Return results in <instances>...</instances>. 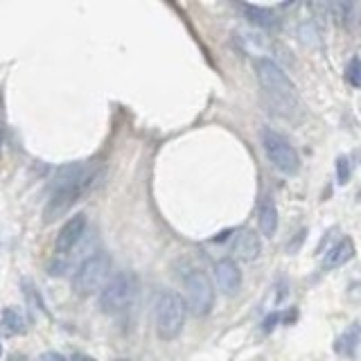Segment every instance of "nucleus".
Masks as SVG:
<instances>
[{"label": "nucleus", "instance_id": "nucleus-4", "mask_svg": "<svg viewBox=\"0 0 361 361\" xmlns=\"http://www.w3.org/2000/svg\"><path fill=\"white\" fill-rule=\"evenodd\" d=\"M108 274H111V257L106 253H95L90 255L88 260H84L79 269L75 271L73 276V292L77 296H90L95 294L99 287L106 285Z\"/></svg>", "mask_w": 361, "mask_h": 361}, {"label": "nucleus", "instance_id": "nucleus-5", "mask_svg": "<svg viewBox=\"0 0 361 361\" xmlns=\"http://www.w3.org/2000/svg\"><path fill=\"white\" fill-rule=\"evenodd\" d=\"M260 138H262V147L267 152V158L271 160V165H274L278 172H283L287 176L298 174L300 156L285 136H280L278 132H274V129H262Z\"/></svg>", "mask_w": 361, "mask_h": 361}, {"label": "nucleus", "instance_id": "nucleus-6", "mask_svg": "<svg viewBox=\"0 0 361 361\" xmlns=\"http://www.w3.org/2000/svg\"><path fill=\"white\" fill-rule=\"evenodd\" d=\"M183 285H185V296H187L185 305L192 309V314L206 316L213 312L215 287L201 269H190L183 276Z\"/></svg>", "mask_w": 361, "mask_h": 361}, {"label": "nucleus", "instance_id": "nucleus-12", "mask_svg": "<svg viewBox=\"0 0 361 361\" xmlns=\"http://www.w3.org/2000/svg\"><path fill=\"white\" fill-rule=\"evenodd\" d=\"M257 224H260V233L264 237H274L278 230V208L274 197H264L260 201V210H257Z\"/></svg>", "mask_w": 361, "mask_h": 361}, {"label": "nucleus", "instance_id": "nucleus-11", "mask_svg": "<svg viewBox=\"0 0 361 361\" xmlns=\"http://www.w3.org/2000/svg\"><path fill=\"white\" fill-rule=\"evenodd\" d=\"M353 257H355V242L350 237H344L325 253L323 267L325 269H339V267L348 264Z\"/></svg>", "mask_w": 361, "mask_h": 361}, {"label": "nucleus", "instance_id": "nucleus-8", "mask_svg": "<svg viewBox=\"0 0 361 361\" xmlns=\"http://www.w3.org/2000/svg\"><path fill=\"white\" fill-rule=\"evenodd\" d=\"M86 226H88V219L86 215H73L68 219V222L62 226L57 235V242H55V248L59 255H68L70 250H73L79 242H82V237L86 233Z\"/></svg>", "mask_w": 361, "mask_h": 361}, {"label": "nucleus", "instance_id": "nucleus-18", "mask_svg": "<svg viewBox=\"0 0 361 361\" xmlns=\"http://www.w3.org/2000/svg\"><path fill=\"white\" fill-rule=\"evenodd\" d=\"M346 77L355 88H361V59L359 57L350 59V64L346 68Z\"/></svg>", "mask_w": 361, "mask_h": 361}, {"label": "nucleus", "instance_id": "nucleus-3", "mask_svg": "<svg viewBox=\"0 0 361 361\" xmlns=\"http://www.w3.org/2000/svg\"><path fill=\"white\" fill-rule=\"evenodd\" d=\"M138 296V278L132 271H120L113 278L106 280L99 294V309L104 314H120L127 312Z\"/></svg>", "mask_w": 361, "mask_h": 361}, {"label": "nucleus", "instance_id": "nucleus-20", "mask_svg": "<svg viewBox=\"0 0 361 361\" xmlns=\"http://www.w3.org/2000/svg\"><path fill=\"white\" fill-rule=\"evenodd\" d=\"M38 361H68L66 357H62L59 353H45V355H41V359Z\"/></svg>", "mask_w": 361, "mask_h": 361}, {"label": "nucleus", "instance_id": "nucleus-10", "mask_svg": "<svg viewBox=\"0 0 361 361\" xmlns=\"http://www.w3.org/2000/svg\"><path fill=\"white\" fill-rule=\"evenodd\" d=\"M260 250H262V244H260V237L253 230H239L235 242H233V253L244 260V262H253V260L260 257Z\"/></svg>", "mask_w": 361, "mask_h": 361}, {"label": "nucleus", "instance_id": "nucleus-2", "mask_svg": "<svg viewBox=\"0 0 361 361\" xmlns=\"http://www.w3.org/2000/svg\"><path fill=\"white\" fill-rule=\"evenodd\" d=\"M187 316V305L180 294L176 292H160L156 298V309H154V320H156V334L163 341H174L180 332H183Z\"/></svg>", "mask_w": 361, "mask_h": 361}, {"label": "nucleus", "instance_id": "nucleus-16", "mask_svg": "<svg viewBox=\"0 0 361 361\" xmlns=\"http://www.w3.org/2000/svg\"><path fill=\"white\" fill-rule=\"evenodd\" d=\"M327 9L332 12L339 25H344V27H353L359 18V5H355V3H330Z\"/></svg>", "mask_w": 361, "mask_h": 361}, {"label": "nucleus", "instance_id": "nucleus-19", "mask_svg": "<svg viewBox=\"0 0 361 361\" xmlns=\"http://www.w3.org/2000/svg\"><path fill=\"white\" fill-rule=\"evenodd\" d=\"M337 180H339V185H346L350 180V160L346 156L337 158Z\"/></svg>", "mask_w": 361, "mask_h": 361}, {"label": "nucleus", "instance_id": "nucleus-14", "mask_svg": "<svg viewBox=\"0 0 361 361\" xmlns=\"http://www.w3.org/2000/svg\"><path fill=\"white\" fill-rule=\"evenodd\" d=\"M359 348H361V325L359 323L348 325V330H344V334H339V339L334 341V353L341 357H355Z\"/></svg>", "mask_w": 361, "mask_h": 361}, {"label": "nucleus", "instance_id": "nucleus-15", "mask_svg": "<svg viewBox=\"0 0 361 361\" xmlns=\"http://www.w3.org/2000/svg\"><path fill=\"white\" fill-rule=\"evenodd\" d=\"M0 330H3L7 337L23 334L25 330H27V320H25L21 309H16V307L3 309V316H0Z\"/></svg>", "mask_w": 361, "mask_h": 361}, {"label": "nucleus", "instance_id": "nucleus-13", "mask_svg": "<svg viewBox=\"0 0 361 361\" xmlns=\"http://www.w3.org/2000/svg\"><path fill=\"white\" fill-rule=\"evenodd\" d=\"M239 9H242V14L257 27H262V29H278L280 27V18L274 9L257 7V5H239Z\"/></svg>", "mask_w": 361, "mask_h": 361}, {"label": "nucleus", "instance_id": "nucleus-21", "mask_svg": "<svg viewBox=\"0 0 361 361\" xmlns=\"http://www.w3.org/2000/svg\"><path fill=\"white\" fill-rule=\"evenodd\" d=\"M68 361H95V359L90 357V355H73Z\"/></svg>", "mask_w": 361, "mask_h": 361}, {"label": "nucleus", "instance_id": "nucleus-17", "mask_svg": "<svg viewBox=\"0 0 361 361\" xmlns=\"http://www.w3.org/2000/svg\"><path fill=\"white\" fill-rule=\"evenodd\" d=\"M298 36H300V41H303L305 45H309V48L320 45V29L316 27V23L312 21V18H305V21L298 25Z\"/></svg>", "mask_w": 361, "mask_h": 361}, {"label": "nucleus", "instance_id": "nucleus-1", "mask_svg": "<svg viewBox=\"0 0 361 361\" xmlns=\"http://www.w3.org/2000/svg\"><path fill=\"white\" fill-rule=\"evenodd\" d=\"M255 75L262 95L267 99L269 111L285 120H294L298 113V90L287 73L280 68L274 59L269 57H257L255 59Z\"/></svg>", "mask_w": 361, "mask_h": 361}, {"label": "nucleus", "instance_id": "nucleus-7", "mask_svg": "<svg viewBox=\"0 0 361 361\" xmlns=\"http://www.w3.org/2000/svg\"><path fill=\"white\" fill-rule=\"evenodd\" d=\"M97 178H88V180H79V183H66V185H55L52 187V197L43 210V222L52 224L57 219H62L70 208H73L79 199H82L90 187L95 185Z\"/></svg>", "mask_w": 361, "mask_h": 361}, {"label": "nucleus", "instance_id": "nucleus-22", "mask_svg": "<svg viewBox=\"0 0 361 361\" xmlns=\"http://www.w3.org/2000/svg\"><path fill=\"white\" fill-rule=\"evenodd\" d=\"M0 357H3V344H0Z\"/></svg>", "mask_w": 361, "mask_h": 361}, {"label": "nucleus", "instance_id": "nucleus-9", "mask_svg": "<svg viewBox=\"0 0 361 361\" xmlns=\"http://www.w3.org/2000/svg\"><path fill=\"white\" fill-rule=\"evenodd\" d=\"M215 278H217V287L222 289L226 296H235L239 289H242V271H239L235 260L230 257L219 260L215 264Z\"/></svg>", "mask_w": 361, "mask_h": 361}]
</instances>
